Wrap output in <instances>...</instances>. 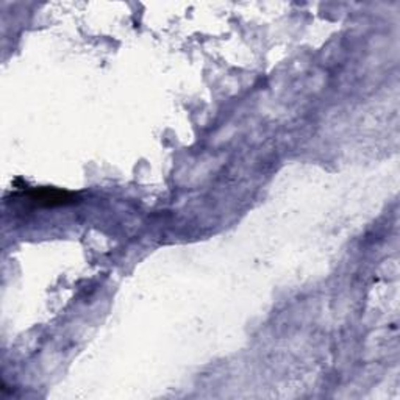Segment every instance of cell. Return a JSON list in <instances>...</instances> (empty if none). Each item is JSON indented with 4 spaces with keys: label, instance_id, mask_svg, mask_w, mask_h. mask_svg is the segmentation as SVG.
Segmentation results:
<instances>
[{
    "label": "cell",
    "instance_id": "1",
    "mask_svg": "<svg viewBox=\"0 0 400 400\" xmlns=\"http://www.w3.org/2000/svg\"><path fill=\"white\" fill-rule=\"evenodd\" d=\"M27 197L33 200L35 204L38 205H46V206H52V205H64L73 202V194L64 191H58V189H50V188H42L38 189L35 188L32 191H28Z\"/></svg>",
    "mask_w": 400,
    "mask_h": 400
}]
</instances>
